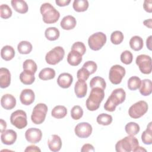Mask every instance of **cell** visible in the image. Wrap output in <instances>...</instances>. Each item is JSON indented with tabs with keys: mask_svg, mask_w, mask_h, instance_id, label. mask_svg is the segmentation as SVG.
<instances>
[{
	"mask_svg": "<svg viewBox=\"0 0 152 152\" xmlns=\"http://www.w3.org/2000/svg\"><path fill=\"white\" fill-rule=\"evenodd\" d=\"M125 129L128 135L134 136L139 132L140 128L138 124L134 122H130L125 125Z\"/></svg>",
	"mask_w": 152,
	"mask_h": 152,
	"instance_id": "e575fe53",
	"label": "cell"
},
{
	"mask_svg": "<svg viewBox=\"0 0 152 152\" xmlns=\"http://www.w3.org/2000/svg\"><path fill=\"white\" fill-rule=\"evenodd\" d=\"M112 116L106 113H101L97 117L96 121L99 124L102 125H109L112 122Z\"/></svg>",
	"mask_w": 152,
	"mask_h": 152,
	"instance_id": "8d00e7d4",
	"label": "cell"
},
{
	"mask_svg": "<svg viewBox=\"0 0 152 152\" xmlns=\"http://www.w3.org/2000/svg\"><path fill=\"white\" fill-rule=\"evenodd\" d=\"M82 55L77 51L71 50L67 56V62L71 66H77L82 61Z\"/></svg>",
	"mask_w": 152,
	"mask_h": 152,
	"instance_id": "603a6c76",
	"label": "cell"
},
{
	"mask_svg": "<svg viewBox=\"0 0 152 152\" xmlns=\"http://www.w3.org/2000/svg\"><path fill=\"white\" fill-rule=\"evenodd\" d=\"M125 73L126 71L124 67L119 65H115L112 66L109 70V80L113 84H119L121 83Z\"/></svg>",
	"mask_w": 152,
	"mask_h": 152,
	"instance_id": "30bf717a",
	"label": "cell"
},
{
	"mask_svg": "<svg viewBox=\"0 0 152 152\" xmlns=\"http://www.w3.org/2000/svg\"><path fill=\"white\" fill-rule=\"evenodd\" d=\"M48 109V106L45 103L37 104L33 108L31 115V119L33 124L37 125L42 124L46 118Z\"/></svg>",
	"mask_w": 152,
	"mask_h": 152,
	"instance_id": "5b68a950",
	"label": "cell"
},
{
	"mask_svg": "<svg viewBox=\"0 0 152 152\" xmlns=\"http://www.w3.org/2000/svg\"><path fill=\"white\" fill-rule=\"evenodd\" d=\"M106 36L102 32H97L91 35L88 39V44L93 50H100L106 42Z\"/></svg>",
	"mask_w": 152,
	"mask_h": 152,
	"instance_id": "8992f818",
	"label": "cell"
},
{
	"mask_svg": "<svg viewBox=\"0 0 152 152\" xmlns=\"http://www.w3.org/2000/svg\"><path fill=\"white\" fill-rule=\"evenodd\" d=\"M106 86V83L104 80L100 77L97 76L91 78L90 82V87L91 88L94 87H99L103 90L105 89Z\"/></svg>",
	"mask_w": 152,
	"mask_h": 152,
	"instance_id": "836d02e7",
	"label": "cell"
},
{
	"mask_svg": "<svg viewBox=\"0 0 152 152\" xmlns=\"http://www.w3.org/2000/svg\"><path fill=\"white\" fill-rule=\"evenodd\" d=\"M10 122L12 125L18 129H23L27 125V114L23 110L13 112L10 116Z\"/></svg>",
	"mask_w": 152,
	"mask_h": 152,
	"instance_id": "9c48e42d",
	"label": "cell"
},
{
	"mask_svg": "<svg viewBox=\"0 0 152 152\" xmlns=\"http://www.w3.org/2000/svg\"><path fill=\"white\" fill-rule=\"evenodd\" d=\"M148 104L144 100H140L132 104L128 110L129 116L133 119H138L142 116L147 112Z\"/></svg>",
	"mask_w": 152,
	"mask_h": 152,
	"instance_id": "ba28073f",
	"label": "cell"
},
{
	"mask_svg": "<svg viewBox=\"0 0 152 152\" xmlns=\"http://www.w3.org/2000/svg\"><path fill=\"white\" fill-rule=\"evenodd\" d=\"M32 45L28 41L23 40L17 45V50L21 54H28L32 50Z\"/></svg>",
	"mask_w": 152,
	"mask_h": 152,
	"instance_id": "d6a6232c",
	"label": "cell"
},
{
	"mask_svg": "<svg viewBox=\"0 0 152 152\" xmlns=\"http://www.w3.org/2000/svg\"><path fill=\"white\" fill-rule=\"evenodd\" d=\"M0 127H1V132L4 131L7 128V123L2 119H0Z\"/></svg>",
	"mask_w": 152,
	"mask_h": 152,
	"instance_id": "f907efd6",
	"label": "cell"
},
{
	"mask_svg": "<svg viewBox=\"0 0 152 152\" xmlns=\"http://www.w3.org/2000/svg\"><path fill=\"white\" fill-rule=\"evenodd\" d=\"M1 104L4 109L11 110L16 105V99L12 94H5L1 97Z\"/></svg>",
	"mask_w": 152,
	"mask_h": 152,
	"instance_id": "e0dca14e",
	"label": "cell"
},
{
	"mask_svg": "<svg viewBox=\"0 0 152 152\" xmlns=\"http://www.w3.org/2000/svg\"><path fill=\"white\" fill-rule=\"evenodd\" d=\"M81 152H87V151H94V147L90 144H85L83 145L81 149Z\"/></svg>",
	"mask_w": 152,
	"mask_h": 152,
	"instance_id": "7dc6e473",
	"label": "cell"
},
{
	"mask_svg": "<svg viewBox=\"0 0 152 152\" xmlns=\"http://www.w3.org/2000/svg\"><path fill=\"white\" fill-rule=\"evenodd\" d=\"M151 4H152L151 0L144 1V4H143V8L146 12H150V13H151L152 12V5Z\"/></svg>",
	"mask_w": 152,
	"mask_h": 152,
	"instance_id": "bcb514c9",
	"label": "cell"
},
{
	"mask_svg": "<svg viewBox=\"0 0 152 152\" xmlns=\"http://www.w3.org/2000/svg\"><path fill=\"white\" fill-rule=\"evenodd\" d=\"M104 97V90L99 87L91 88L90 95L86 100V107L88 110L94 111L99 109Z\"/></svg>",
	"mask_w": 152,
	"mask_h": 152,
	"instance_id": "7a4b0ae2",
	"label": "cell"
},
{
	"mask_svg": "<svg viewBox=\"0 0 152 152\" xmlns=\"http://www.w3.org/2000/svg\"><path fill=\"white\" fill-rule=\"evenodd\" d=\"M151 36H150L147 37V40H146V45H147V48L150 50H151Z\"/></svg>",
	"mask_w": 152,
	"mask_h": 152,
	"instance_id": "f5cc1de1",
	"label": "cell"
},
{
	"mask_svg": "<svg viewBox=\"0 0 152 152\" xmlns=\"http://www.w3.org/2000/svg\"><path fill=\"white\" fill-rule=\"evenodd\" d=\"M45 35L48 40L50 41H54L59 38L60 36V32L57 28L55 27H50L46 29L45 31Z\"/></svg>",
	"mask_w": 152,
	"mask_h": 152,
	"instance_id": "83f0119b",
	"label": "cell"
},
{
	"mask_svg": "<svg viewBox=\"0 0 152 152\" xmlns=\"http://www.w3.org/2000/svg\"><path fill=\"white\" fill-rule=\"evenodd\" d=\"M141 140L144 144L150 145L152 144V126L151 122H150L147 129L141 134Z\"/></svg>",
	"mask_w": 152,
	"mask_h": 152,
	"instance_id": "f1b7e54d",
	"label": "cell"
},
{
	"mask_svg": "<svg viewBox=\"0 0 152 152\" xmlns=\"http://www.w3.org/2000/svg\"><path fill=\"white\" fill-rule=\"evenodd\" d=\"M126 98V93L122 88L114 90L104 104V109L108 112H113L116 107L122 103Z\"/></svg>",
	"mask_w": 152,
	"mask_h": 152,
	"instance_id": "6da1fadb",
	"label": "cell"
},
{
	"mask_svg": "<svg viewBox=\"0 0 152 152\" xmlns=\"http://www.w3.org/2000/svg\"><path fill=\"white\" fill-rule=\"evenodd\" d=\"M92 126L88 122H81L78 124L75 127V134L79 138H88L92 133Z\"/></svg>",
	"mask_w": 152,
	"mask_h": 152,
	"instance_id": "7c38bea8",
	"label": "cell"
},
{
	"mask_svg": "<svg viewBox=\"0 0 152 152\" xmlns=\"http://www.w3.org/2000/svg\"><path fill=\"white\" fill-rule=\"evenodd\" d=\"M55 76V71L51 68H45L39 74V78L42 80H49Z\"/></svg>",
	"mask_w": 152,
	"mask_h": 152,
	"instance_id": "4dcf8cb0",
	"label": "cell"
},
{
	"mask_svg": "<svg viewBox=\"0 0 152 152\" xmlns=\"http://www.w3.org/2000/svg\"><path fill=\"white\" fill-rule=\"evenodd\" d=\"M20 80L22 83L26 85L33 84L35 80L34 74L27 70H24L20 74Z\"/></svg>",
	"mask_w": 152,
	"mask_h": 152,
	"instance_id": "cb8c5ba5",
	"label": "cell"
},
{
	"mask_svg": "<svg viewBox=\"0 0 152 152\" xmlns=\"http://www.w3.org/2000/svg\"><path fill=\"white\" fill-rule=\"evenodd\" d=\"M73 81V77L71 74L66 72L61 74L57 79L58 86L62 88H69Z\"/></svg>",
	"mask_w": 152,
	"mask_h": 152,
	"instance_id": "2e32d148",
	"label": "cell"
},
{
	"mask_svg": "<svg viewBox=\"0 0 152 152\" xmlns=\"http://www.w3.org/2000/svg\"><path fill=\"white\" fill-rule=\"evenodd\" d=\"M72 6L75 11L84 12L88 9L89 4L87 0H74Z\"/></svg>",
	"mask_w": 152,
	"mask_h": 152,
	"instance_id": "1f68e13d",
	"label": "cell"
},
{
	"mask_svg": "<svg viewBox=\"0 0 152 152\" xmlns=\"http://www.w3.org/2000/svg\"><path fill=\"white\" fill-rule=\"evenodd\" d=\"M129 46L131 48L135 50H140L144 46L142 39L138 36H134L132 37L129 40Z\"/></svg>",
	"mask_w": 152,
	"mask_h": 152,
	"instance_id": "4316f807",
	"label": "cell"
},
{
	"mask_svg": "<svg viewBox=\"0 0 152 152\" xmlns=\"http://www.w3.org/2000/svg\"><path fill=\"white\" fill-rule=\"evenodd\" d=\"M17 138V133L12 129L5 130L1 132V140L3 144L5 145H12L13 144Z\"/></svg>",
	"mask_w": 152,
	"mask_h": 152,
	"instance_id": "5bb4252c",
	"label": "cell"
},
{
	"mask_svg": "<svg viewBox=\"0 0 152 152\" xmlns=\"http://www.w3.org/2000/svg\"><path fill=\"white\" fill-rule=\"evenodd\" d=\"M143 24H144V26L148 27L149 28H152V26H151V25H152V20H151V18L144 20L143 21Z\"/></svg>",
	"mask_w": 152,
	"mask_h": 152,
	"instance_id": "816d5d0a",
	"label": "cell"
},
{
	"mask_svg": "<svg viewBox=\"0 0 152 152\" xmlns=\"http://www.w3.org/2000/svg\"><path fill=\"white\" fill-rule=\"evenodd\" d=\"M83 115V110L78 105H75L71 110V118L74 120L80 119Z\"/></svg>",
	"mask_w": 152,
	"mask_h": 152,
	"instance_id": "ab89813d",
	"label": "cell"
},
{
	"mask_svg": "<svg viewBox=\"0 0 152 152\" xmlns=\"http://www.w3.org/2000/svg\"><path fill=\"white\" fill-rule=\"evenodd\" d=\"M83 67L86 68L90 74H92L96 71L97 65L95 62L92 61H88L84 64Z\"/></svg>",
	"mask_w": 152,
	"mask_h": 152,
	"instance_id": "ee69618b",
	"label": "cell"
},
{
	"mask_svg": "<svg viewBox=\"0 0 152 152\" xmlns=\"http://www.w3.org/2000/svg\"><path fill=\"white\" fill-rule=\"evenodd\" d=\"M71 50L78 52L83 56L86 53V48L83 42H75L72 45V46L71 47Z\"/></svg>",
	"mask_w": 152,
	"mask_h": 152,
	"instance_id": "7bdbcfd3",
	"label": "cell"
},
{
	"mask_svg": "<svg viewBox=\"0 0 152 152\" xmlns=\"http://www.w3.org/2000/svg\"><path fill=\"white\" fill-rule=\"evenodd\" d=\"M134 151H147V150L145 149V148H142V147H140V146H138V147H137L135 148V150H134Z\"/></svg>",
	"mask_w": 152,
	"mask_h": 152,
	"instance_id": "db71d44e",
	"label": "cell"
},
{
	"mask_svg": "<svg viewBox=\"0 0 152 152\" xmlns=\"http://www.w3.org/2000/svg\"><path fill=\"white\" fill-rule=\"evenodd\" d=\"M24 151H31V152H36V151H41L40 149L36 145H30L26 147V148L24 150Z\"/></svg>",
	"mask_w": 152,
	"mask_h": 152,
	"instance_id": "c3c4849f",
	"label": "cell"
},
{
	"mask_svg": "<svg viewBox=\"0 0 152 152\" xmlns=\"http://www.w3.org/2000/svg\"><path fill=\"white\" fill-rule=\"evenodd\" d=\"M132 60H133V55L130 51L126 50L121 53V61L124 64L129 65L132 63Z\"/></svg>",
	"mask_w": 152,
	"mask_h": 152,
	"instance_id": "b9f144b4",
	"label": "cell"
},
{
	"mask_svg": "<svg viewBox=\"0 0 152 152\" xmlns=\"http://www.w3.org/2000/svg\"><path fill=\"white\" fill-rule=\"evenodd\" d=\"M48 145L50 151L53 152H56L59 151L61 148L62 140L59 136L54 134L48 139Z\"/></svg>",
	"mask_w": 152,
	"mask_h": 152,
	"instance_id": "ac0fdd59",
	"label": "cell"
},
{
	"mask_svg": "<svg viewBox=\"0 0 152 152\" xmlns=\"http://www.w3.org/2000/svg\"><path fill=\"white\" fill-rule=\"evenodd\" d=\"M141 84V79L137 76H133L130 77L127 82L128 87L130 90H135L139 88L140 87Z\"/></svg>",
	"mask_w": 152,
	"mask_h": 152,
	"instance_id": "d590c367",
	"label": "cell"
},
{
	"mask_svg": "<svg viewBox=\"0 0 152 152\" xmlns=\"http://www.w3.org/2000/svg\"><path fill=\"white\" fill-rule=\"evenodd\" d=\"M135 62L142 74H149L151 72V58L150 56L145 54L140 55L137 56Z\"/></svg>",
	"mask_w": 152,
	"mask_h": 152,
	"instance_id": "8fae6325",
	"label": "cell"
},
{
	"mask_svg": "<svg viewBox=\"0 0 152 152\" xmlns=\"http://www.w3.org/2000/svg\"><path fill=\"white\" fill-rule=\"evenodd\" d=\"M23 67L24 70L29 71L34 74H35L37 71V66L36 62L30 59H26L23 64Z\"/></svg>",
	"mask_w": 152,
	"mask_h": 152,
	"instance_id": "74e56055",
	"label": "cell"
},
{
	"mask_svg": "<svg viewBox=\"0 0 152 152\" xmlns=\"http://www.w3.org/2000/svg\"><path fill=\"white\" fill-rule=\"evenodd\" d=\"M138 145L139 142L137 138L133 135H129L116 142L115 150L117 152L134 151Z\"/></svg>",
	"mask_w": 152,
	"mask_h": 152,
	"instance_id": "277c9868",
	"label": "cell"
},
{
	"mask_svg": "<svg viewBox=\"0 0 152 152\" xmlns=\"http://www.w3.org/2000/svg\"><path fill=\"white\" fill-rule=\"evenodd\" d=\"M0 12H1V17L2 18L7 19L11 17L12 15V10L10 7L7 4H2L0 6Z\"/></svg>",
	"mask_w": 152,
	"mask_h": 152,
	"instance_id": "60d3db41",
	"label": "cell"
},
{
	"mask_svg": "<svg viewBox=\"0 0 152 152\" xmlns=\"http://www.w3.org/2000/svg\"><path fill=\"white\" fill-rule=\"evenodd\" d=\"M67 114V109L64 106L58 105L53 107L51 112L52 116L56 119H62Z\"/></svg>",
	"mask_w": 152,
	"mask_h": 152,
	"instance_id": "f546056e",
	"label": "cell"
},
{
	"mask_svg": "<svg viewBox=\"0 0 152 152\" xmlns=\"http://www.w3.org/2000/svg\"><path fill=\"white\" fill-rule=\"evenodd\" d=\"M42 15L43 21L46 24H53L56 23L60 17V14L50 3L43 4L40 8Z\"/></svg>",
	"mask_w": 152,
	"mask_h": 152,
	"instance_id": "3957f363",
	"label": "cell"
},
{
	"mask_svg": "<svg viewBox=\"0 0 152 152\" xmlns=\"http://www.w3.org/2000/svg\"><path fill=\"white\" fill-rule=\"evenodd\" d=\"M124 34L121 31H115L110 36V41L114 45L121 43L124 40Z\"/></svg>",
	"mask_w": 152,
	"mask_h": 152,
	"instance_id": "f35d334b",
	"label": "cell"
},
{
	"mask_svg": "<svg viewBox=\"0 0 152 152\" xmlns=\"http://www.w3.org/2000/svg\"><path fill=\"white\" fill-rule=\"evenodd\" d=\"M77 24V21L74 17L68 15L65 16L60 23L61 27L62 29L69 30L73 29Z\"/></svg>",
	"mask_w": 152,
	"mask_h": 152,
	"instance_id": "44dd1931",
	"label": "cell"
},
{
	"mask_svg": "<svg viewBox=\"0 0 152 152\" xmlns=\"http://www.w3.org/2000/svg\"><path fill=\"white\" fill-rule=\"evenodd\" d=\"M65 55V50L61 46H56L48 52L45 56V60L49 65H56L61 61Z\"/></svg>",
	"mask_w": 152,
	"mask_h": 152,
	"instance_id": "52a82bcc",
	"label": "cell"
},
{
	"mask_svg": "<svg viewBox=\"0 0 152 152\" xmlns=\"http://www.w3.org/2000/svg\"><path fill=\"white\" fill-rule=\"evenodd\" d=\"M152 92V83L150 79H144L141 81L140 88V93L144 96L151 94Z\"/></svg>",
	"mask_w": 152,
	"mask_h": 152,
	"instance_id": "484cf974",
	"label": "cell"
},
{
	"mask_svg": "<svg viewBox=\"0 0 152 152\" xmlns=\"http://www.w3.org/2000/svg\"><path fill=\"white\" fill-rule=\"evenodd\" d=\"M14 56L15 50L11 46L6 45L1 49V56L4 60L6 61H10L14 57Z\"/></svg>",
	"mask_w": 152,
	"mask_h": 152,
	"instance_id": "d4e9b609",
	"label": "cell"
},
{
	"mask_svg": "<svg viewBox=\"0 0 152 152\" xmlns=\"http://www.w3.org/2000/svg\"><path fill=\"white\" fill-rule=\"evenodd\" d=\"M11 4L14 10L18 13L25 14L28 11V5L24 1L12 0L11 1Z\"/></svg>",
	"mask_w": 152,
	"mask_h": 152,
	"instance_id": "7402d4cb",
	"label": "cell"
},
{
	"mask_svg": "<svg viewBox=\"0 0 152 152\" xmlns=\"http://www.w3.org/2000/svg\"><path fill=\"white\" fill-rule=\"evenodd\" d=\"M70 0H56L55 3L59 7H65L70 3Z\"/></svg>",
	"mask_w": 152,
	"mask_h": 152,
	"instance_id": "681fc988",
	"label": "cell"
},
{
	"mask_svg": "<svg viewBox=\"0 0 152 152\" xmlns=\"http://www.w3.org/2000/svg\"><path fill=\"white\" fill-rule=\"evenodd\" d=\"M74 91L77 97L83 98L85 97L87 91V85L86 81L78 80L75 84Z\"/></svg>",
	"mask_w": 152,
	"mask_h": 152,
	"instance_id": "ffe728a7",
	"label": "cell"
},
{
	"mask_svg": "<svg viewBox=\"0 0 152 152\" xmlns=\"http://www.w3.org/2000/svg\"><path fill=\"white\" fill-rule=\"evenodd\" d=\"M35 94L31 89L26 88L22 90L20 95V100L22 104L28 106L34 101Z\"/></svg>",
	"mask_w": 152,
	"mask_h": 152,
	"instance_id": "9a60e30c",
	"label": "cell"
},
{
	"mask_svg": "<svg viewBox=\"0 0 152 152\" xmlns=\"http://www.w3.org/2000/svg\"><path fill=\"white\" fill-rule=\"evenodd\" d=\"M25 137L28 142L36 144L42 140V132L40 129L36 128H30L26 131Z\"/></svg>",
	"mask_w": 152,
	"mask_h": 152,
	"instance_id": "4fadbf2b",
	"label": "cell"
},
{
	"mask_svg": "<svg viewBox=\"0 0 152 152\" xmlns=\"http://www.w3.org/2000/svg\"><path fill=\"white\" fill-rule=\"evenodd\" d=\"M11 83V74L6 68H0V87L2 88L8 87Z\"/></svg>",
	"mask_w": 152,
	"mask_h": 152,
	"instance_id": "d6986e66",
	"label": "cell"
},
{
	"mask_svg": "<svg viewBox=\"0 0 152 152\" xmlns=\"http://www.w3.org/2000/svg\"><path fill=\"white\" fill-rule=\"evenodd\" d=\"M90 75V74L89 73V72L86 68H84V67H82L81 68L78 70L77 73V77L78 80H82L86 81Z\"/></svg>",
	"mask_w": 152,
	"mask_h": 152,
	"instance_id": "f6af8a7d",
	"label": "cell"
}]
</instances>
